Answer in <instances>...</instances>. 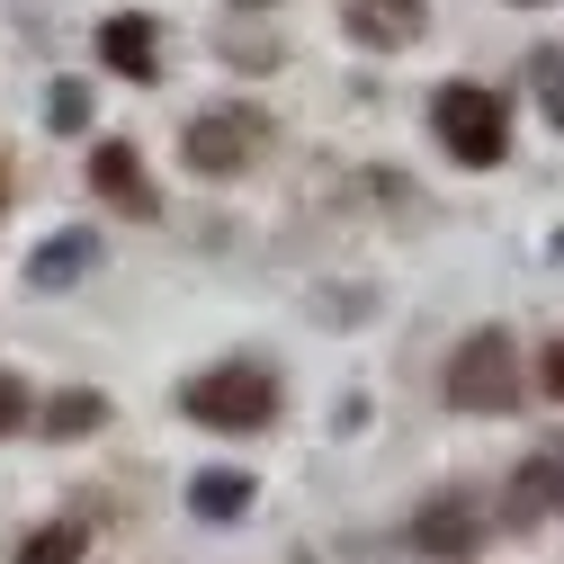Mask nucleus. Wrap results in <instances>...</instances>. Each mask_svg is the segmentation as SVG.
I'll list each match as a JSON object with an SVG mask.
<instances>
[{
    "instance_id": "obj_3",
    "label": "nucleus",
    "mask_w": 564,
    "mask_h": 564,
    "mask_svg": "<svg viewBox=\"0 0 564 564\" xmlns=\"http://www.w3.org/2000/svg\"><path fill=\"white\" fill-rule=\"evenodd\" d=\"M431 134H440V153H448V162L492 171V162L511 153V108L492 99L484 82H448V90L431 99Z\"/></svg>"
},
{
    "instance_id": "obj_12",
    "label": "nucleus",
    "mask_w": 564,
    "mask_h": 564,
    "mask_svg": "<svg viewBox=\"0 0 564 564\" xmlns=\"http://www.w3.org/2000/svg\"><path fill=\"white\" fill-rule=\"evenodd\" d=\"M251 502H260V492H251V475H234V466L188 475V511H197V520H242Z\"/></svg>"
},
{
    "instance_id": "obj_17",
    "label": "nucleus",
    "mask_w": 564,
    "mask_h": 564,
    "mask_svg": "<svg viewBox=\"0 0 564 564\" xmlns=\"http://www.w3.org/2000/svg\"><path fill=\"white\" fill-rule=\"evenodd\" d=\"M520 10H546V0H520Z\"/></svg>"
},
{
    "instance_id": "obj_4",
    "label": "nucleus",
    "mask_w": 564,
    "mask_h": 564,
    "mask_svg": "<svg viewBox=\"0 0 564 564\" xmlns=\"http://www.w3.org/2000/svg\"><path fill=\"white\" fill-rule=\"evenodd\" d=\"M260 144H269V117L260 108H206V117H188V144H180V162L197 171V180H234V171H251L260 162Z\"/></svg>"
},
{
    "instance_id": "obj_15",
    "label": "nucleus",
    "mask_w": 564,
    "mask_h": 564,
    "mask_svg": "<svg viewBox=\"0 0 564 564\" xmlns=\"http://www.w3.org/2000/svg\"><path fill=\"white\" fill-rule=\"evenodd\" d=\"M45 117H54V134H82V126H90V90H82V82H63V90L45 99Z\"/></svg>"
},
{
    "instance_id": "obj_9",
    "label": "nucleus",
    "mask_w": 564,
    "mask_h": 564,
    "mask_svg": "<svg viewBox=\"0 0 564 564\" xmlns=\"http://www.w3.org/2000/svg\"><path fill=\"white\" fill-rule=\"evenodd\" d=\"M349 36L359 45H412L421 28H431V10H421V0H349Z\"/></svg>"
},
{
    "instance_id": "obj_5",
    "label": "nucleus",
    "mask_w": 564,
    "mask_h": 564,
    "mask_svg": "<svg viewBox=\"0 0 564 564\" xmlns=\"http://www.w3.org/2000/svg\"><path fill=\"white\" fill-rule=\"evenodd\" d=\"M412 546L431 555V564H466L484 546V511L466 502V492H431V502L412 511Z\"/></svg>"
},
{
    "instance_id": "obj_13",
    "label": "nucleus",
    "mask_w": 564,
    "mask_h": 564,
    "mask_svg": "<svg viewBox=\"0 0 564 564\" xmlns=\"http://www.w3.org/2000/svg\"><path fill=\"white\" fill-rule=\"evenodd\" d=\"M82 555H90V529L82 520H45V529L19 538V564H82Z\"/></svg>"
},
{
    "instance_id": "obj_11",
    "label": "nucleus",
    "mask_w": 564,
    "mask_h": 564,
    "mask_svg": "<svg viewBox=\"0 0 564 564\" xmlns=\"http://www.w3.org/2000/svg\"><path fill=\"white\" fill-rule=\"evenodd\" d=\"M36 431H45V440H90V431H108V394H99V386H73V394L36 403Z\"/></svg>"
},
{
    "instance_id": "obj_1",
    "label": "nucleus",
    "mask_w": 564,
    "mask_h": 564,
    "mask_svg": "<svg viewBox=\"0 0 564 564\" xmlns=\"http://www.w3.org/2000/svg\"><path fill=\"white\" fill-rule=\"evenodd\" d=\"M448 403L457 412H520V394H529V359H520V340L511 332H466L457 349H448Z\"/></svg>"
},
{
    "instance_id": "obj_16",
    "label": "nucleus",
    "mask_w": 564,
    "mask_h": 564,
    "mask_svg": "<svg viewBox=\"0 0 564 564\" xmlns=\"http://www.w3.org/2000/svg\"><path fill=\"white\" fill-rule=\"evenodd\" d=\"M242 10H269V0H242Z\"/></svg>"
},
{
    "instance_id": "obj_18",
    "label": "nucleus",
    "mask_w": 564,
    "mask_h": 564,
    "mask_svg": "<svg viewBox=\"0 0 564 564\" xmlns=\"http://www.w3.org/2000/svg\"><path fill=\"white\" fill-rule=\"evenodd\" d=\"M0 188H10V180H0Z\"/></svg>"
},
{
    "instance_id": "obj_8",
    "label": "nucleus",
    "mask_w": 564,
    "mask_h": 564,
    "mask_svg": "<svg viewBox=\"0 0 564 564\" xmlns=\"http://www.w3.org/2000/svg\"><path fill=\"white\" fill-rule=\"evenodd\" d=\"M90 269H99V234L73 225V234H54V242L28 251V288H36V296H63V288H82Z\"/></svg>"
},
{
    "instance_id": "obj_2",
    "label": "nucleus",
    "mask_w": 564,
    "mask_h": 564,
    "mask_svg": "<svg viewBox=\"0 0 564 564\" xmlns=\"http://www.w3.org/2000/svg\"><path fill=\"white\" fill-rule=\"evenodd\" d=\"M180 412L197 431H269L278 421V377L260 359H225V368H197L180 386Z\"/></svg>"
},
{
    "instance_id": "obj_6",
    "label": "nucleus",
    "mask_w": 564,
    "mask_h": 564,
    "mask_svg": "<svg viewBox=\"0 0 564 564\" xmlns=\"http://www.w3.org/2000/svg\"><path fill=\"white\" fill-rule=\"evenodd\" d=\"M90 188L108 197V206H126V216H162V197H153V180H144V162H134V144H126V134H99V144H90Z\"/></svg>"
},
{
    "instance_id": "obj_14",
    "label": "nucleus",
    "mask_w": 564,
    "mask_h": 564,
    "mask_svg": "<svg viewBox=\"0 0 564 564\" xmlns=\"http://www.w3.org/2000/svg\"><path fill=\"white\" fill-rule=\"evenodd\" d=\"M28 421H36V394H28V377H10V368H0V440H19Z\"/></svg>"
},
{
    "instance_id": "obj_10",
    "label": "nucleus",
    "mask_w": 564,
    "mask_h": 564,
    "mask_svg": "<svg viewBox=\"0 0 564 564\" xmlns=\"http://www.w3.org/2000/svg\"><path fill=\"white\" fill-rule=\"evenodd\" d=\"M555 484H564V475H555V448H538V457L511 475L502 520H511V529H546V520H555Z\"/></svg>"
},
{
    "instance_id": "obj_7",
    "label": "nucleus",
    "mask_w": 564,
    "mask_h": 564,
    "mask_svg": "<svg viewBox=\"0 0 564 564\" xmlns=\"http://www.w3.org/2000/svg\"><path fill=\"white\" fill-rule=\"evenodd\" d=\"M99 63H108L117 82H162V28H153L144 10L99 19Z\"/></svg>"
}]
</instances>
